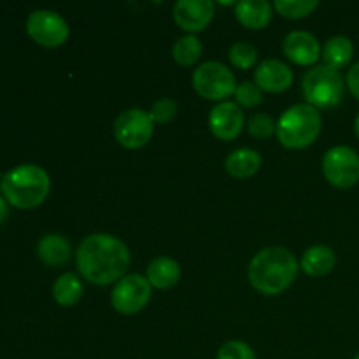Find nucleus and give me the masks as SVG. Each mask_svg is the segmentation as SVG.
Wrapping results in <instances>:
<instances>
[{
  "instance_id": "28",
  "label": "nucleus",
  "mask_w": 359,
  "mask_h": 359,
  "mask_svg": "<svg viewBox=\"0 0 359 359\" xmlns=\"http://www.w3.org/2000/svg\"><path fill=\"white\" fill-rule=\"evenodd\" d=\"M149 114L154 123H158V125H165V123H170L172 119L177 116V104L168 97L158 98V100L153 104V107H151Z\"/></svg>"
},
{
  "instance_id": "30",
  "label": "nucleus",
  "mask_w": 359,
  "mask_h": 359,
  "mask_svg": "<svg viewBox=\"0 0 359 359\" xmlns=\"http://www.w3.org/2000/svg\"><path fill=\"white\" fill-rule=\"evenodd\" d=\"M7 200L4 198V195L0 193V224L6 223L7 217H9V205H7Z\"/></svg>"
},
{
  "instance_id": "10",
  "label": "nucleus",
  "mask_w": 359,
  "mask_h": 359,
  "mask_svg": "<svg viewBox=\"0 0 359 359\" xmlns=\"http://www.w3.org/2000/svg\"><path fill=\"white\" fill-rule=\"evenodd\" d=\"M27 32L39 46L58 48L69 39L70 28L62 14L49 9H37L28 16Z\"/></svg>"
},
{
  "instance_id": "4",
  "label": "nucleus",
  "mask_w": 359,
  "mask_h": 359,
  "mask_svg": "<svg viewBox=\"0 0 359 359\" xmlns=\"http://www.w3.org/2000/svg\"><path fill=\"white\" fill-rule=\"evenodd\" d=\"M323 128L321 112L309 104L291 105L277 121V139L287 149H304L316 142Z\"/></svg>"
},
{
  "instance_id": "21",
  "label": "nucleus",
  "mask_w": 359,
  "mask_h": 359,
  "mask_svg": "<svg viewBox=\"0 0 359 359\" xmlns=\"http://www.w3.org/2000/svg\"><path fill=\"white\" fill-rule=\"evenodd\" d=\"M84 287L76 273H63L53 284V298L62 307H72L83 298Z\"/></svg>"
},
{
  "instance_id": "2",
  "label": "nucleus",
  "mask_w": 359,
  "mask_h": 359,
  "mask_svg": "<svg viewBox=\"0 0 359 359\" xmlns=\"http://www.w3.org/2000/svg\"><path fill=\"white\" fill-rule=\"evenodd\" d=\"M298 270L300 265L293 252L287 251L286 248L273 245L256 252L249 263L248 277L251 286L258 293L276 297L284 293L294 283Z\"/></svg>"
},
{
  "instance_id": "24",
  "label": "nucleus",
  "mask_w": 359,
  "mask_h": 359,
  "mask_svg": "<svg viewBox=\"0 0 359 359\" xmlns=\"http://www.w3.org/2000/svg\"><path fill=\"white\" fill-rule=\"evenodd\" d=\"M228 58H230L231 65L233 67L248 70L251 69L256 63V60H258V51H256V48L252 44L241 41L235 42V44L231 46L230 51H228Z\"/></svg>"
},
{
  "instance_id": "16",
  "label": "nucleus",
  "mask_w": 359,
  "mask_h": 359,
  "mask_svg": "<svg viewBox=\"0 0 359 359\" xmlns=\"http://www.w3.org/2000/svg\"><path fill=\"white\" fill-rule=\"evenodd\" d=\"M146 279L156 290H170L181 279V265L174 258L160 256L149 263Z\"/></svg>"
},
{
  "instance_id": "22",
  "label": "nucleus",
  "mask_w": 359,
  "mask_h": 359,
  "mask_svg": "<svg viewBox=\"0 0 359 359\" xmlns=\"http://www.w3.org/2000/svg\"><path fill=\"white\" fill-rule=\"evenodd\" d=\"M172 55H174V60L182 67H191L195 65L196 62L202 56V42L196 35H184V37L177 39L174 44V49H172Z\"/></svg>"
},
{
  "instance_id": "27",
  "label": "nucleus",
  "mask_w": 359,
  "mask_h": 359,
  "mask_svg": "<svg viewBox=\"0 0 359 359\" xmlns=\"http://www.w3.org/2000/svg\"><path fill=\"white\" fill-rule=\"evenodd\" d=\"M216 359H258L256 353L252 351L251 346H248L242 340H230V342L223 344L217 351Z\"/></svg>"
},
{
  "instance_id": "32",
  "label": "nucleus",
  "mask_w": 359,
  "mask_h": 359,
  "mask_svg": "<svg viewBox=\"0 0 359 359\" xmlns=\"http://www.w3.org/2000/svg\"><path fill=\"white\" fill-rule=\"evenodd\" d=\"M354 359H359V353L356 354V356H354Z\"/></svg>"
},
{
  "instance_id": "31",
  "label": "nucleus",
  "mask_w": 359,
  "mask_h": 359,
  "mask_svg": "<svg viewBox=\"0 0 359 359\" xmlns=\"http://www.w3.org/2000/svg\"><path fill=\"white\" fill-rule=\"evenodd\" d=\"M354 132H356V137L359 139V114L356 116V121H354Z\"/></svg>"
},
{
  "instance_id": "15",
  "label": "nucleus",
  "mask_w": 359,
  "mask_h": 359,
  "mask_svg": "<svg viewBox=\"0 0 359 359\" xmlns=\"http://www.w3.org/2000/svg\"><path fill=\"white\" fill-rule=\"evenodd\" d=\"M37 255L44 265L60 269L70 259V242L60 233H48L39 241Z\"/></svg>"
},
{
  "instance_id": "9",
  "label": "nucleus",
  "mask_w": 359,
  "mask_h": 359,
  "mask_svg": "<svg viewBox=\"0 0 359 359\" xmlns=\"http://www.w3.org/2000/svg\"><path fill=\"white\" fill-rule=\"evenodd\" d=\"M154 132V121L144 109H126L114 121V137L126 149L146 146Z\"/></svg>"
},
{
  "instance_id": "13",
  "label": "nucleus",
  "mask_w": 359,
  "mask_h": 359,
  "mask_svg": "<svg viewBox=\"0 0 359 359\" xmlns=\"http://www.w3.org/2000/svg\"><path fill=\"white\" fill-rule=\"evenodd\" d=\"M283 51L287 60L302 67L314 65L323 53L318 37L305 30L290 32L283 42Z\"/></svg>"
},
{
  "instance_id": "12",
  "label": "nucleus",
  "mask_w": 359,
  "mask_h": 359,
  "mask_svg": "<svg viewBox=\"0 0 359 359\" xmlns=\"http://www.w3.org/2000/svg\"><path fill=\"white\" fill-rule=\"evenodd\" d=\"M209 126L219 140H233L244 128V112L237 102H221L210 111Z\"/></svg>"
},
{
  "instance_id": "23",
  "label": "nucleus",
  "mask_w": 359,
  "mask_h": 359,
  "mask_svg": "<svg viewBox=\"0 0 359 359\" xmlns=\"http://www.w3.org/2000/svg\"><path fill=\"white\" fill-rule=\"evenodd\" d=\"M277 13L287 20H300L309 16L319 7L318 0H276L273 2Z\"/></svg>"
},
{
  "instance_id": "19",
  "label": "nucleus",
  "mask_w": 359,
  "mask_h": 359,
  "mask_svg": "<svg viewBox=\"0 0 359 359\" xmlns=\"http://www.w3.org/2000/svg\"><path fill=\"white\" fill-rule=\"evenodd\" d=\"M224 167L231 177L249 179L262 167V156L258 151L251 149V147H241L228 154Z\"/></svg>"
},
{
  "instance_id": "14",
  "label": "nucleus",
  "mask_w": 359,
  "mask_h": 359,
  "mask_svg": "<svg viewBox=\"0 0 359 359\" xmlns=\"http://www.w3.org/2000/svg\"><path fill=\"white\" fill-rule=\"evenodd\" d=\"M255 83L262 91L283 93L293 84V70L290 65L276 58H269L258 65L255 72Z\"/></svg>"
},
{
  "instance_id": "20",
  "label": "nucleus",
  "mask_w": 359,
  "mask_h": 359,
  "mask_svg": "<svg viewBox=\"0 0 359 359\" xmlns=\"http://www.w3.org/2000/svg\"><path fill=\"white\" fill-rule=\"evenodd\" d=\"M323 62L330 69L340 70L349 65L354 56V44L346 35H333L323 46Z\"/></svg>"
},
{
  "instance_id": "7",
  "label": "nucleus",
  "mask_w": 359,
  "mask_h": 359,
  "mask_svg": "<svg viewBox=\"0 0 359 359\" xmlns=\"http://www.w3.org/2000/svg\"><path fill=\"white\" fill-rule=\"evenodd\" d=\"M326 181L339 189H349L359 182V154L349 146H335L323 158Z\"/></svg>"
},
{
  "instance_id": "26",
  "label": "nucleus",
  "mask_w": 359,
  "mask_h": 359,
  "mask_svg": "<svg viewBox=\"0 0 359 359\" xmlns=\"http://www.w3.org/2000/svg\"><path fill=\"white\" fill-rule=\"evenodd\" d=\"M235 98H237V104L242 107H256L263 102V91L259 90V86L251 81H244L242 84H238L237 90H235Z\"/></svg>"
},
{
  "instance_id": "1",
  "label": "nucleus",
  "mask_w": 359,
  "mask_h": 359,
  "mask_svg": "<svg viewBox=\"0 0 359 359\" xmlns=\"http://www.w3.org/2000/svg\"><path fill=\"white\" fill-rule=\"evenodd\" d=\"M132 256L121 238L109 233H93L84 238L76 252L81 276L97 286H109L125 277Z\"/></svg>"
},
{
  "instance_id": "8",
  "label": "nucleus",
  "mask_w": 359,
  "mask_h": 359,
  "mask_svg": "<svg viewBox=\"0 0 359 359\" xmlns=\"http://www.w3.org/2000/svg\"><path fill=\"white\" fill-rule=\"evenodd\" d=\"M151 284L140 273H128L118 280L111 293V304L123 316L139 314L151 300Z\"/></svg>"
},
{
  "instance_id": "29",
  "label": "nucleus",
  "mask_w": 359,
  "mask_h": 359,
  "mask_svg": "<svg viewBox=\"0 0 359 359\" xmlns=\"http://www.w3.org/2000/svg\"><path fill=\"white\" fill-rule=\"evenodd\" d=\"M346 86L349 88L353 97H356L359 100V62L354 63V65L349 69V72H347Z\"/></svg>"
},
{
  "instance_id": "18",
  "label": "nucleus",
  "mask_w": 359,
  "mask_h": 359,
  "mask_svg": "<svg viewBox=\"0 0 359 359\" xmlns=\"http://www.w3.org/2000/svg\"><path fill=\"white\" fill-rule=\"evenodd\" d=\"M337 265L335 251L328 245H312L311 249L305 251L302 256L300 269L311 277H323L328 276Z\"/></svg>"
},
{
  "instance_id": "25",
  "label": "nucleus",
  "mask_w": 359,
  "mask_h": 359,
  "mask_svg": "<svg viewBox=\"0 0 359 359\" xmlns=\"http://www.w3.org/2000/svg\"><path fill=\"white\" fill-rule=\"evenodd\" d=\"M248 132L258 140L270 139L273 133L277 132V123L273 121L272 116L265 114V112H258L252 114L248 121Z\"/></svg>"
},
{
  "instance_id": "11",
  "label": "nucleus",
  "mask_w": 359,
  "mask_h": 359,
  "mask_svg": "<svg viewBox=\"0 0 359 359\" xmlns=\"http://www.w3.org/2000/svg\"><path fill=\"white\" fill-rule=\"evenodd\" d=\"M214 13L216 6L212 0H179L172 11L175 23L191 35L205 30L212 21Z\"/></svg>"
},
{
  "instance_id": "6",
  "label": "nucleus",
  "mask_w": 359,
  "mask_h": 359,
  "mask_svg": "<svg viewBox=\"0 0 359 359\" xmlns=\"http://www.w3.org/2000/svg\"><path fill=\"white\" fill-rule=\"evenodd\" d=\"M193 88L207 100H223L235 95V76L221 62H205L193 74Z\"/></svg>"
},
{
  "instance_id": "5",
  "label": "nucleus",
  "mask_w": 359,
  "mask_h": 359,
  "mask_svg": "<svg viewBox=\"0 0 359 359\" xmlns=\"http://www.w3.org/2000/svg\"><path fill=\"white\" fill-rule=\"evenodd\" d=\"M302 93L309 105L323 111L335 109L346 93V83L339 70L330 69L325 63L309 70L302 79Z\"/></svg>"
},
{
  "instance_id": "3",
  "label": "nucleus",
  "mask_w": 359,
  "mask_h": 359,
  "mask_svg": "<svg viewBox=\"0 0 359 359\" xmlns=\"http://www.w3.org/2000/svg\"><path fill=\"white\" fill-rule=\"evenodd\" d=\"M51 179L48 172L34 163H23L11 168L0 181V193L11 205L18 209H35L49 195Z\"/></svg>"
},
{
  "instance_id": "17",
  "label": "nucleus",
  "mask_w": 359,
  "mask_h": 359,
  "mask_svg": "<svg viewBox=\"0 0 359 359\" xmlns=\"http://www.w3.org/2000/svg\"><path fill=\"white\" fill-rule=\"evenodd\" d=\"M235 16L251 30H262L272 20V6L266 0H241L235 6Z\"/></svg>"
}]
</instances>
